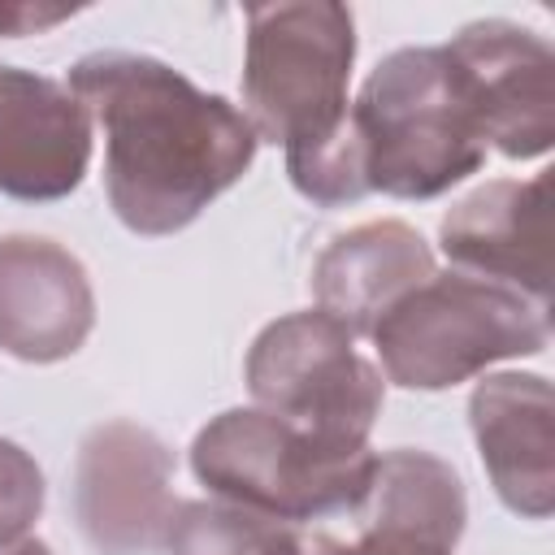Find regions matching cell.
<instances>
[{
    "mask_svg": "<svg viewBox=\"0 0 555 555\" xmlns=\"http://www.w3.org/2000/svg\"><path fill=\"white\" fill-rule=\"evenodd\" d=\"M173 451L134 421H104L78 442L74 520L95 555L160 551L173 512Z\"/></svg>",
    "mask_w": 555,
    "mask_h": 555,
    "instance_id": "8",
    "label": "cell"
},
{
    "mask_svg": "<svg viewBox=\"0 0 555 555\" xmlns=\"http://www.w3.org/2000/svg\"><path fill=\"white\" fill-rule=\"evenodd\" d=\"M95 325L82 260L43 234H0V351L26 364L69 360Z\"/></svg>",
    "mask_w": 555,
    "mask_h": 555,
    "instance_id": "11",
    "label": "cell"
},
{
    "mask_svg": "<svg viewBox=\"0 0 555 555\" xmlns=\"http://www.w3.org/2000/svg\"><path fill=\"white\" fill-rule=\"evenodd\" d=\"M65 87L104 134V195L130 234L186 230L256 160L260 139L243 108L160 56L87 52Z\"/></svg>",
    "mask_w": 555,
    "mask_h": 555,
    "instance_id": "1",
    "label": "cell"
},
{
    "mask_svg": "<svg viewBox=\"0 0 555 555\" xmlns=\"http://www.w3.org/2000/svg\"><path fill=\"white\" fill-rule=\"evenodd\" d=\"M191 473L212 499L304 525L356 512L373 473L369 451H330L264 408H225L191 442Z\"/></svg>",
    "mask_w": 555,
    "mask_h": 555,
    "instance_id": "5",
    "label": "cell"
},
{
    "mask_svg": "<svg viewBox=\"0 0 555 555\" xmlns=\"http://www.w3.org/2000/svg\"><path fill=\"white\" fill-rule=\"evenodd\" d=\"M468 425L499 503L525 520L555 512V395L542 373H490L468 395Z\"/></svg>",
    "mask_w": 555,
    "mask_h": 555,
    "instance_id": "12",
    "label": "cell"
},
{
    "mask_svg": "<svg viewBox=\"0 0 555 555\" xmlns=\"http://www.w3.org/2000/svg\"><path fill=\"white\" fill-rule=\"evenodd\" d=\"M43 512V473L30 451L0 438V551L17 546Z\"/></svg>",
    "mask_w": 555,
    "mask_h": 555,
    "instance_id": "16",
    "label": "cell"
},
{
    "mask_svg": "<svg viewBox=\"0 0 555 555\" xmlns=\"http://www.w3.org/2000/svg\"><path fill=\"white\" fill-rule=\"evenodd\" d=\"M256 408L282 416L330 451H369L386 382L356 338L321 308L269 321L243 364Z\"/></svg>",
    "mask_w": 555,
    "mask_h": 555,
    "instance_id": "6",
    "label": "cell"
},
{
    "mask_svg": "<svg viewBox=\"0 0 555 555\" xmlns=\"http://www.w3.org/2000/svg\"><path fill=\"white\" fill-rule=\"evenodd\" d=\"M434 247L408 221H364L325 243L312 260V299L325 317H334L351 338H369L377 317L434 278Z\"/></svg>",
    "mask_w": 555,
    "mask_h": 555,
    "instance_id": "14",
    "label": "cell"
},
{
    "mask_svg": "<svg viewBox=\"0 0 555 555\" xmlns=\"http://www.w3.org/2000/svg\"><path fill=\"white\" fill-rule=\"evenodd\" d=\"M356 65V17L334 0H286L247 9L243 117L286 160L334 143L347 126Z\"/></svg>",
    "mask_w": 555,
    "mask_h": 555,
    "instance_id": "4",
    "label": "cell"
},
{
    "mask_svg": "<svg viewBox=\"0 0 555 555\" xmlns=\"http://www.w3.org/2000/svg\"><path fill=\"white\" fill-rule=\"evenodd\" d=\"M438 243L460 273L551 304V173L468 191L442 212Z\"/></svg>",
    "mask_w": 555,
    "mask_h": 555,
    "instance_id": "9",
    "label": "cell"
},
{
    "mask_svg": "<svg viewBox=\"0 0 555 555\" xmlns=\"http://www.w3.org/2000/svg\"><path fill=\"white\" fill-rule=\"evenodd\" d=\"M278 520L234 507L225 499H178L160 551L165 555H264Z\"/></svg>",
    "mask_w": 555,
    "mask_h": 555,
    "instance_id": "15",
    "label": "cell"
},
{
    "mask_svg": "<svg viewBox=\"0 0 555 555\" xmlns=\"http://www.w3.org/2000/svg\"><path fill=\"white\" fill-rule=\"evenodd\" d=\"M369 195L434 199L486 165L464 78L442 43L395 48L347 108Z\"/></svg>",
    "mask_w": 555,
    "mask_h": 555,
    "instance_id": "2",
    "label": "cell"
},
{
    "mask_svg": "<svg viewBox=\"0 0 555 555\" xmlns=\"http://www.w3.org/2000/svg\"><path fill=\"white\" fill-rule=\"evenodd\" d=\"M0 555H52V546L39 542V538H22L17 546H9V551H0Z\"/></svg>",
    "mask_w": 555,
    "mask_h": 555,
    "instance_id": "19",
    "label": "cell"
},
{
    "mask_svg": "<svg viewBox=\"0 0 555 555\" xmlns=\"http://www.w3.org/2000/svg\"><path fill=\"white\" fill-rule=\"evenodd\" d=\"M95 126L78 95L35 69L0 65V195L52 204L82 186Z\"/></svg>",
    "mask_w": 555,
    "mask_h": 555,
    "instance_id": "10",
    "label": "cell"
},
{
    "mask_svg": "<svg viewBox=\"0 0 555 555\" xmlns=\"http://www.w3.org/2000/svg\"><path fill=\"white\" fill-rule=\"evenodd\" d=\"M455 61L486 147L507 160H538L555 143V52L507 17L468 22L442 43Z\"/></svg>",
    "mask_w": 555,
    "mask_h": 555,
    "instance_id": "7",
    "label": "cell"
},
{
    "mask_svg": "<svg viewBox=\"0 0 555 555\" xmlns=\"http://www.w3.org/2000/svg\"><path fill=\"white\" fill-rule=\"evenodd\" d=\"M264 555H356V551L347 542H338L334 533H317L304 525H278Z\"/></svg>",
    "mask_w": 555,
    "mask_h": 555,
    "instance_id": "18",
    "label": "cell"
},
{
    "mask_svg": "<svg viewBox=\"0 0 555 555\" xmlns=\"http://www.w3.org/2000/svg\"><path fill=\"white\" fill-rule=\"evenodd\" d=\"M369 338L386 382L403 390H451L499 360L542 356L551 343V304L447 269L399 295Z\"/></svg>",
    "mask_w": 555,
    "mask_h": 555,
    "instance_id": "3",
    "label": "cell"
},
{
    "mask_svg": "<svg viewBox=\"0 0 555 555\" xmlns=\"http://www.w3.org/2000/svg\"><path fill=\"white\" fill-rule=\"evenodd\" d=\"M78 9L65 4H22V0H0V39H22V35H43L61 22H69Z\"/></svg>",
    "mask_w": 555,
    "mask_h": 555,
    "instance_id": "17",
    "label": "cell"
},
{
    "mask_svg": "<svg viewBox=\"0 0 555 555\" xmlns=\"http://www.w3.org/2000/svg\"><path fill=\"white\" fill-rule=\"evenodd\" d=\"M356 555H455L468 520L460 473L416 447L373 455L364 499L356 503Z\"/></svg>",
    "mask_w": 555,
    "mask_h": 555,
    "instance_id": "13",
    "label": "cell"
}]
</instances>
